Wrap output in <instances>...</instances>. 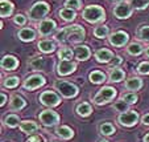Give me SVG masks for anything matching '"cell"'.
I'll list each match as a JSON object with an SVG mask.
<instances>
[{
	"label": "cell",
	"mask_w": 149,
	"mask_h": 142,
	"mask_svg": "<svg viewBox=\"0 0 149 142\" xmlns=\"http://www.w3.org/2000/svg\"><path fill=\"white\" fill-rule=\"evenodd\" d=\"M49 12V6L45 1H38L36 3L29 11V16L32 20H41L42 17H45V15Z\"/></svg>",
	"instance_id": "obj_4"
},
{
	"label": "cell",
	"mask_w": 149,
	"mask_h": 142,
	"mask_svg": "<svg viewBox=\"0 0 149 142\" xmlns=\"http://www.w3.org/2000/svg\"><path fill=\"white\" fill-rule=\"evenodd\" d=\"M57 89L61 92V94L63 97H68V98H71V97H75L78 94V88L75 85H73L71 83H68V81H61V83L57 84Z\"/></svg>",
	"instance_id": "obj_5"
},
{
	"label": "cell",
	"mask_w": 149,
	"mask_h": 142,
	"mask_svg": "<svg viewBox=\"0 0 149 142\" xmlns=\"http://www.w3.org/2000/svg\"><path fill=\"white\" fill-rule=\"evenodd\" d=\"M83 19L88 23H99L104 19L103 8L98 6H88L83 11Z\"/></svg>",
	"instance_id": "obj_2"
},
{
	"label": "cell",
	"mask_w": 149,
	"mask_h": 142,
	"mask_svg": "<svg viewBox=\"0 0 149 142\" xmlns=\"http://www.w3.org/2000/svg\"><path fill=\"white\" fill-rule=\"evenodd\" d=\"M104 80H106L104 73H102V72H99V71H95L90 74V81L93 84H102Z\"/></svg>",
	"instance_id": "obj_27"
},
{
	"label": "cell",
	"mask_w": 149,
	"mask_h": 142,
	"mask_svg": "<svg viewBox=\"0 0 149 142\" xmlns=\"http://www.w3.org/2000/svg\"><path fill=\"white\" fill-rule=\"evenodd\" d=\"M0 3H1V9H0V15H1L3 17L9 16V15L12 13V11H13V4H12L11 1H8V0H1Z\"/></svg>",
	"instance_id": "obj_20"
},
{
	"label": "cell",
	"mask_w": 149,
	"mask_h": 142,
	"mask_svg": "<svg viewBox=\"0 0 149 142\" xmlns=\"http://www.w3.org/2000/svg\"><path fill=\"white\" fill-rule=\"evenodd\" d=\"M143 122L145 124V125H149V113L143 117Z\"/></svg>",
	"instance_id": "obj_44"
},
{
	"label": "cell",
	"mask_w": 149,
	"mask_h": 142,
	"mask_svg": "<svg viewBox=\"0 0 149 142\" xmlns=\"http://www.w3.org/2000/svg\"><path fill=\"white\" fill-rule=\"evenodd\" d=\"M19 37H20V40H23V41H32V40L36 37V32L31 28H24L19 32Z\"/></svg>",
	"instance_id": "obj_19"
},
{
	"label": "cell",
	"mask_w": 149,
	"mask_h": 142,
	"mask_svg": "<svg viewBox=\"0 0 149 142\" xmlns=\"http://www.w3.org/2000/svg\"><path fill=\"white\" fill-rule=\"evenodd\" d=\"M128 41V35L123 31H118L110 36V43L113 47H123Z\"/></svg>",
	"instance_id": "obj_11"
},
{
	"label": "cell",
	"mask_w": 149,
	"mask_h": 142,
	"mask_svg": "<svg viewBox=\"0 0 149 142\" xmlns=\"http://www.w3.org/2000/svg\"><path fill=\"white\" fill-rule=\"evenodd\" d=\"M124 78V72L121 71L120 68H113L112 71L110 72V80L113 81V83H118V81H121Z\"/></svg>",
	"instance_id": "obj_23"
},
{
	"label": "cell",
	"mask_w": 149,
	"mask_h": 142,
	"mask_svg": "<svg viewBox=\"0 0 149 142\" xmlns=\"http://www.w3.org/2000/svg\"><path fill=\"white\" fill-rule=\"evenodd\" d=\"M40 121H42V124L46 126H53L58 124L59 116L53 110H44L40 114Z\"/></svg>",
	"instance_id": "obj_6"
},
{
	"label": "cell",
	"mask_w": 149,
	"mask_h": 142,
	"mask_svg": "<svg viewBox=\"0 0 149 142\" xmlns=\"http://www.w3.org/2000/svg\"><path fill=\"white\" fill-rule=\"evenodd\" d=\"M20 128H21L23 131H25V133H33V131H36L37 129H38V126H37V124L33 122V121H23L21 125H20Z\"/></svg>",
	"instance_id": "obj_21"
},
{
	"label": "cell",
	"mask_w": 149,
	"mask_h": 142,
	"mask_svg": "<svg viewBox=\"0 0 149 142\" xmlns=\"http://www.w3.org/2000/svg\"><path fill=\"white\" fill-rule=\"evenodd\" d=\"M128 105L130 104H127L124 100H121V101H119V102H116L115 105H113V108H115V110H119V112H124L128 109Z\"/></svg>",
	"instance_id": "obj_39"
},
{
	"label": "cell",
	"mask_w": 149,
	"mask_h": 142,
	"mask_svg": "<svg viewBox=\"0 0 149 142\" xmlns=\"http://www.w3.org/2000/svg\"><path fill=\"white\" fill-rule=\"evenodd\" d=\"M77 112H78V114L86 117V116H90V114H91V112H93V108H91L90 104L83 102V104H81V105L77 106Z\"/></svg>",
	"instance_id": "obj_24"
},
{
	"label": "cell",
	"mask_w": 149,
	"mask_h": 142,
	"mask_svg": "<svg viewBox=\"0 0 149 142\" xmlns=\"http://www.w3.org/2000/svg\"><path fill=\"white\" fill-rule=\"evenodd\" d=\"M100 133L103 136H111V134H113V126L108 122L103 124V125H100Z\"/></svg>",
	"instance_id": "obj_32"
},
{
	"label": "cell",
	"mask_w": 149,
	"mask_h": 142,
	"mask_svg": "<svg viewBox=\"0 0 149 142\" xmlns=\"http://www.w3.org/2000/svg\"><path fill=\"white\" fill-rule=\"evenodd\" d=\"M45 84V78L42 76H31L25 83H24V88L28 89V90H33V89H37L40 86H42Z\"/></svg>",
	"instance_id": "obj_10"
},
{
	"label": "cell",
	"mask_w": 149,
	"mask_h": 142,
	"mask_svg": "<svg viewBox=\"0 0 149 142\" xmlns=\"http://www.w3.org/2000/svg\"><path fill=\"white\" fill-rule=\"evenodd\" d=\"M95 57L100 63H108V61H111V60L113 59V54H112V52L108 51V49H100V51H96Z\"/></svg>",
	"instance_id": "obj_16"
},
{
	"label": "cell",
	"mask_w": 149,
	"mask_h": 142,
	"mask_svg": "<svg viewBox=\"0 0 149 142\" xmlns=\"http://www.w3.org/2000/svg\"><path fill=\"white\" fill-rule=\"evenodd\" d=\"M15 23L17 24V25H24V24L26 23V19L24 15H16L15 16Z\"/></svg>",
	"instance_id": "obj_41"
},
{
	"label": "cell",
	"mask_w": 149,
	"mask_h": 142,
	"mask_svg": "<svg viewBox=\"0 0 149 142\" xmlns=\"http://www.w3.org/2000/svg\"><path fill=\"white\" fill-rule=\"evenodd\" d=\"M40 100H41V102L46 106H56L61 102L59 97L57 96L54 92H50V90L44 92V93L41 94V97H40Z\"/></svg>",
	"instance_id": "obj_9"
},
{
	"label": "cell",
	"mask_w": 149,
	"mask_h": 142,
	"mask_svg": "<svg viewBox=\"0 0 149 142\" xmlns=\"http://www.w3.org/2000/svg\"><path fill=\"white\" fill-rule=\"evenodd\" d=\"M115 96H116V90L112 86H104L95 96L94 101H95V104H98V105H103V104L108 102L110 100H112Z\"/></svg>",
	"instance_id": "obj_3"
},
{
	"label": "cell",
	"mask_w": 149,
	"mask_h": 142,
	"mask_svg": "<svg viewBox=\"0 0 149 142\" xmlns=\"http://www.w3.org/2000/svg\"><path fill=\"white\" fill-rule=\"evenodd\" d=\"M113 13L118 19H127V17H130L132 15V8H131L130 3L121 1L113 8Z\"/></svg>",
	"instance_id": "obj_7"
},
{
	"label": "cell",
	"mask_w": 149,
	"mask_h": 142,
	"mask_svg": "<svg viewBox=\"0 0 149 142\" xmlns=\"http://www.w3.org/2000/svg\"><path fill=\"white\" fill-rule=\"evenodd\" d=\"M144 142H149V134H146V136L144 137Z\"/></svg>",
	"instance_id": "obj_46"
},
{
	"label": "cell",
	"mask_w": 149,
	"mask_h": 142,
	"mask_svg": "<svg viewBox=\"0 0 149 142\" xmlns=\"http://www.w3.org/2000/svg\"><path fill=\"white\" fill-rule=\"evenodd\" d=\"M58 57L61 60H70L73 57V51L70 48H62L58 52Z\"/></svg>",
	"instance_id": "obj_30"
},
{
	"label": "cell",
	"mask_w": 149,
	"mask_h": 142,
	"mask_svg": "<svg viewBox=\"0 0 149 142\" xmlns=\"http://www.w3.org/2000/svg\"><path fill=\"white\" fill-rule=\"evenodd\" d=\"M74 53H75L77 60L79 61H83V60H87L90 57V49L86 45H78L74 49Z\"/></svg>",
	"instance_id": "obj_15"
},
{
	"label": "cell",
	"mask_w": 149,
	"mask_h": 142,
	"mask_svg": "<svg viewBox=\"0 0 149 142\" xmlns=\"http://www.w3.org/2000/svg\"><path fill=\"white\" fill-rule=\"evenodd\" d=\"M29 64H31V66H32V68H34V69H42V64H44V60H42L41 57L36 56V57H33V59L29 61Z\"/></svg>",
	"instance_id": "obj_34"
},
{
	"label": "cell",
	"mask_w": 149,
	"mask_h": 142,
	"mask_svg": "<svg viewBox=\"0 0 149 142\" xmlns=\"http://www.w3.org/2000/svg\"><path fill=\"white\" fill-rule=\"evenodd\" d=\"M56 133L65 139H69L73 137V130H71L70 128H68V126H61V128H58L56 130Z\"/></svg>",
	"instance_id": "obj_26"
},
{
	"label": "cell",
	"mask_w": 149,
	"mask_h": 142,
	"mask_svg": "<svg viewBox=\"0 0 149 142\" xmlns=\"http://www.w3.org/2000/svg\"><path fill=\"white\" fill-rule=\"evenodd\" d=\"M28 142H45V139L42 138L41 136H33L28 139Z\"/></svg>",
	"instance_id": "obj_43"
},
{
	"label": "cell",
	"mask_w": 149,
	"mask_h": 142,
	"mask_svg": "<svg viewBox=\"0 0 149 142\" xmlns=\"http://www.w3.org/2000/svg\"><path fill=\"white\" fill-rule=\"evenodd\" d=\"M4 85H6L7 88H15V86L19 85V78H17V77H8V78L6 80Z\"/></svg>",
	"instance_id": "obj_38"
},
{
	"label": "cell",
	"mask_w": 149,
	"mask_h": 142,
	"mask_svg": "<svg viewBox=\"0 0 149 142\" xmlns=\"http://www.w3.org/2000/svg\"><path fill=\"white\" fill-rule=\"evenodd\" d=\"M139 73L141 74H149V63H141L137 66Z\"/></svg>",
	"instance_id": "obj_40"
},
{
	"label": "cell",
	"mask_w": 149,
	"mask_h": 142,
	"mask_svg": "<svg viewBox=\"0 0 149 142\" xmlns=\"http://www.w3.org/2000/svg\"><path fill=\"white\" fill-rule=\"evenodd\" d=\"M65 4H66V8H71V9H79L82 7L81 0H66Z\"/></svg>",
	"instance_id": "obj_36"
},
{
	"label": "cell",
	"mask_w": 149,
	"mask_h": 142,
	"mask_svg": "<svg viewBox=\"0 0 149 142\" xmlns=\"http://www.w3.org/2000/svg\"><path fill=\"white\" fill-rule=\"evenodd\" d=\"M19 117L15 116V114H11V116H8L6 118V124L9 126V128H16L17 125H19Z\"/></svg>",
	"instance_id": "obj_33"
},
{
	"label": "cell",
	"mask_w": 149,
	"mask_h": 142,
	"mask_svg": "<svg viewBox=\"0 0 149 142\" xmlns=\"http://www.w3.org/2000/svg\"><path fill=\"white\" fill-rule=\"evenodd\" d=\"M146 54H148V57H149V47L146 48Z\"/></svg>",
	"instance_id": "obj_47"
},
{
	"label": "cell",
	"mask_w": 149,
	"mask_h": 142,
	"mask_svg": "<svg viewBox=\"0 0 149 142\" xmlns=\"http://www.w3.org/2000/svg\"><path fill=\"white\" fill-rule=\"evenodd\" d=\"M137 35H139V37H140V39L145 40V41H149V25L141 27V28L139 29Z\"/></svg>",
	"instance_id": "obj_35"
},
{
	"label": "cell",
	"mask_w": 149,
	"mask_h": 142,
	"mask_svg": "<svg viewBox=\"0 0 149 142\" xmlns=\"http://www.w3.org/2000/svg\"><path fill=\"white\" fill-rule=\"evenodd\" d=\"M141 86H143V81L137 77H132V78H128L125 81V88L130 90H139Z\"/></svg>",
	"instance_id": "obj_18"
},
{
	"label": "cell",
	"mask_w": 149,
	"mask_h": 142,
	"mask_svg": "<svg viewBox=\"0 0 149 142\" xmlns=\"http://www.w3.org/2000/svg\"><path fill=\"white\" fill-rule=\"evenodd\" d=\"M54 28H56V23H54L53 20H44L41 24H40L38 27V31L41 35H50L52 32L54 31Z\"/></svg>",
	"instance_id": "obj_14"
},
{
	"label": "cell",
	"mask_w": 149,
	"mask_h": 142,
	"mask_svg": "<svg viewBox=\"0 0 149 142\" xmlns=\"http://www.w3.org/2000/svg\"><path fill=\"white\" fill-rule=\"evenodd\" d=\"M11 106H12V109H15V110H20V109H23L24 106H25V101H24L23 97L15 94V96L12 97Z\"/></svg>",
	"instance_id": "obj_22"
},
{
	"label": "cell",
	"mask_w": 149,
	"mask_h": 142,
	"mask_svg": "<svg viewBox=\"0 0 149 142\" xmlns=\"http://www.w3.org/2000/svg\"><path fill=\"white\" fill-rule=\"evenodd\" d=\"M121 98L125 101L127 104H135L136 101H137V96L136 94H133V93H125V94H123V97Z\"/></svg>",
	"instance_id": "obj_37"
},
{
	"label": "cell",
	"mask_w": 149,
	"mask_h": 142,
	"mask_svg": "<svg viewBox=\"0 0 149 142\" xmlns=\"http://www.w3.org/2000/svg\"><path fill=\"white\" fill-rule=\"evenodd\" d=\"M59 15L63 20H68V21H71V20L75 19V11L71 8H63L59 11Z\"/></svg>",
	"instance_id": "obj_25"
},
{
	"label": "cell",
	"mask_w": 149,
	"mask_h": 142,
	"mask_svg": "<svg viewBox=\"0 0 149 142\" xmlns=\"http://www.w3.org/2000/svg\"><path fill=\"white\" fill-rule=\"evenodd\" d=\"M77 68V64L75 63H71L69 60H62L61 63L58 65V73L61 76H66V74H70L75 71Z\"/></svg>",
	"instance_id": "obj_12"
},
{
	"label": "cell",
	"mask_w": 149,
	"mask_h": 142,
	"mask_svg": "<svg viewBox=\"0 0 149 142\" xmlns=\"http://www.w3.org/2000/svg\"><path fill=\"white\" fill-rule=\"evenodd\" d=\"M102 142H107V141H102Z\"/></svg>",
	"instance_id": "obj_48"
},
{
	"label": "cell",
	"mask_w": 149,
	"mask_h": 142,
	"mask_svg": "<svg viewBox=\"0 0 149 142\" xmlns=\"http://www.w3.org/2000/svg\"><path fill=\"white\" fill-rule=\"evenodd\" d=\"M38 48L41 52H45V53H50L56 49V43L52 41V40H42L38 43Z\"/></svg>",
	"instance_id": "obj_17"
},
{
	"label": "cell",
	"mask_w": 149,
	"mask_h": 142,
	"mask_svg": "<svg viewBox=\"0 0 149 142\" xmlns=\"http://www.w3.org/2000/svg\"><path fill=\"white\" fill-rule=\"evenodd\" d=\"M70 36H75L78 41L83 40L84 37V29L82 28L81 25H70V27H66V28L61 29L58 33L56 35V39L57 41H66L68 37Z\"/></svg>",
	"instance_id": "obj_1"
},
{
	"label": "cell",
	"mask_w": 149,
	"mask_h": 142,
	"mask_svg": "<svg viewBox=\"0 0 149 142\" xmlns=\"http://www.w3.org/2000/svg\"><path fill=\"white\" fill-rule=\"evenodd\" d=\"M6 102H7V96H6V94H4V93H1V104H0V105L3 106Z\"/></svg>",
	"instance_id": "obj_45"
},
{
	"label": "cell",
	"mask_w": 149,
	"mask_h": 142,
	"mask_svg": "<svg viewBox=\"0 0 149 142\" xmlns=\"http://www.w3.org/2000/svg\"><path fill=\"white\" fill-rule=\"evenodd\" d=\"M137 118H139V114L136 112H124L119 116V122L124 126H133L136 122H137Z\"/></svg>",
	"instance_id": "obj_8"
},
{
	"label": "cell",
	"mask_w": 149,
	"mask_h": 142,
	"mask_svg": "<svg viewBox=\"0 0 149 142\" xmlns=\"http://www.w3.org/2000/svg\"><path fill=\"white\" fill-rule=\"evenodd\" d=\"M127 51H128V53L133 54V56H139V54H141V52H143V47H141L140 44L133 43V44H130V47H128Z\"/></svg>",
	"instance_id": "obj_29"
},
{
	"label": "cell",
	"mask_w": 149,
	"mask_h": 142,
	"mask_svg": "<svg viewBox=\"0 0 149 142\" xmlns=\"http://www.w3.org/2000/svg\"><path fill=\"white\" fill-rule=\"evenodd\" d=\"M120 63H121V57H113V59L110 61V64L113 66V68H118V65H120Z\"/></svg>",
	"instance_id": "obj_42"
},
{
	"label": "cell",
	"mask_w": 149,
	"mask_h": 142,
	"mask_svg": "<svg viewBox=\"0 0 149 142\" xmlns=\"http://www.w3.org/2000/svg\"><path fill=\"white\" fill-rule=\"evenodd\" d=\"M94 33H95V36L99 37V39H104L106 36H108V28L104 25H99L98 28H95Z\"/></svg>",
	"instance_id": "obj_31"
},
{
	"label": "cell",
	"mask_w": 149,
	"mask_h": 142,
	"mask_svg": "<svg viewBox=\"0 0 149 142\" xmlns=\"http://www.w3.org/2000/svg\"><path fill=\"white\" fill-rule=\"evenodd\" d=\"M131 6L136 9H144L148 7L149 4V0H130Z\"/></svg>",
	"instance_id": "obj_28"
},
{
	"label": "cell",
	"mask_w": 149,
	"mask_h": 142,
	"mask_svg": "<svg viewBox=\"0 0 149 142\" xmlns=\"http://www.w3.org/2000/svg\"><path fill=\"white\" fill-rule=\"evenodd\" d=\"M17 65H19V61L13 56H4L3 60H1V66L6 71H13V69L17 68Z\"/></svg>",
	"instance_id": "obj_13"
}]
</instances>
